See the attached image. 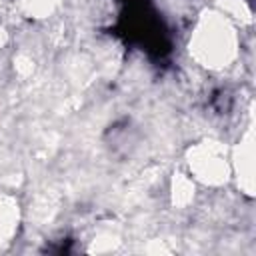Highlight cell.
I'll use <instances>...</instances> for the list:
<instances>
[{
	"instance_id": "obj_1",
	"label": "cell",
	"mask_w": 256,
	"mask_h": 256,
	"mask_svg": "<svg viewBox=\"0 0 256 256\" xmlns=\"http://www.w3.org/2000/svg\"><path fill=\"white\" fill-rule=\"evenodd\" d=\"M238 36L230 20L222 14L210 12L196 24L194 36L190 40L192 56L208 68H224L236 56Z\"/></svg>"
},
{
	"instance_id": "obj_2",
	"label": "cell",
	"mask_w": 256,
	"mask_h": 256,
	"mask_svg": "<svg viewBox=\"0 0 256 256\" xmlns=\"http://www.w3.org/2000/svg\"><path fill=\"white\" fill-rule=\"evenodd\" d=\"M190 168L206 184H222L230 174V160L218 142H202L190 152Z\"/></svg>"
},
{
	"instance_id": "obj_3",
	"label": "cell",
	"mask_w": 256,
	"mask_h": 256,
	"mask_svg": "<svg viewBox=\"0 0 256 256\" xmlns=\"http://www.w3.org/2000/svg\"><path fill=\"white\" fill-rule=\"evenodd\" d=\"M230 164H234V168L238 172L240 188L252 196V190H254V138H252V130H248L246 136L242 138Z\"/></svg>"
}]
</instances>
